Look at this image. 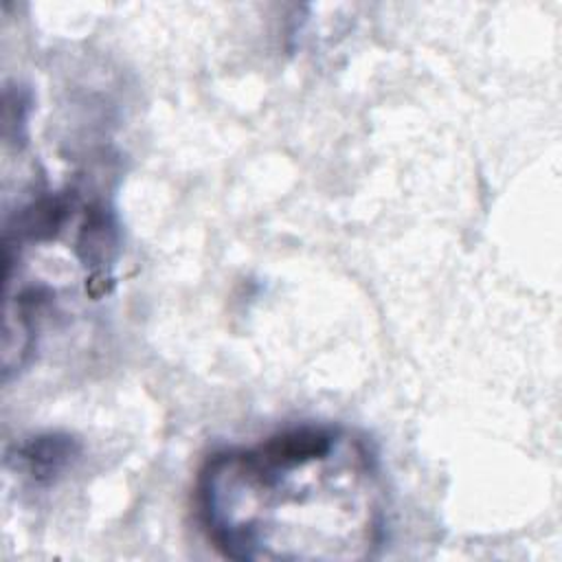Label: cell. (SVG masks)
I'll return each instance as SVG.
<instances>
[{
	"instance_id": "6da1fadb",
	"label": "cell",
	"mask_w": 562,
	"mask_h": 562,
	"mask_svg": "<svg viewBox=\"0 0 562 562\" xmlns=\"http://www.w3.org/2000/svg\"><path fill=\"white\" fill-rule=\"evenodd\" d=\"M195 507L213 547L239 562H360L386 540L380 461L342 426H294L215 452L198 472Z\"/></svg>"
},
{
	"instance_id": "7a4b0ae2",
	"label": "cell",
	"mask_w": 562,
	"mask_h": 562,
	"mask_svg": "<svg viewBox=\"0 0 562 562\" xmlns=\"http://www.w3.org/2000/svg\"><path fill=\"white\" fill-rule=\"evenodd\" d=\"M79 454V446L68 435H37L15 448V463L35 481H50L64 472Z\"/></svg>"
}]
</instances>
